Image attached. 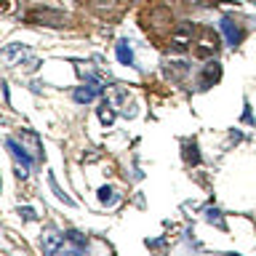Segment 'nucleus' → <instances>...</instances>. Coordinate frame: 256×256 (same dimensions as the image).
Returning <instances> with one entry per match:
<instances>
[{"instance_id": "17", "label": "nucleus", "mask_w": 256, "mask_h": 256, "mask_svg": "<svg viewBox=\"0 0 256 256\" xmlns=\"http://www.w3.org/2000/svg\"><path fill=\"white\" fill-rule=\"evenodd\" d=\"M21 214H24V219H35V214H32V208H21Z\"/></svg>"}, {"instance_id": "14", "label": "nucleus", "mask_w": 256, "mask_h": 256, "mask_svg": "<svg viewBox=\"0 0 256 256\" xmlns=\"http://www.w3.org/2000/svg\"><path fill=\"white\" fill-rule=\"evenodd\" d=\"M99 200H102L104 206L115 203V190H112V187H102V190H99Z\"/></svg>"}, {"instance_id": "7", "label": "nucleus", "mask_w": 256, "mask_h": 256, "mask_svg": "<svg viewBox=\"0 0 256 256\" xmlns=\"http://www.w3.org/2000/svg\"><path fill=\"white\" fill-rule=\"evenodd\" d=\"M64 238H67V235H56L53 230H48V232L43 235V251H45V254H56L59 248H61V243H64Z\"/></svg>"}, {"instance_id": "9", "label": "nucleus", "mask_w": 256, "mask_h": 256, "mask_svg": "<svg viewBox=\"0 0 256 256\" xmlns=\"http://www.w3.org/2000/svg\"><path fill=\"white\" fill-rule=\"evenodd\" d=\"M115 53H118V61L126 67H134V51H131L128 40H118V45H115Z\"/></svg>"}, {"instance_id": "1", "label": "nucleus", "mask_w": 256, "mask_h": 256, "mask_svg": "<svg viewBox=\"0 0 256 256\" xmlns=\"http://www.w3.org/2000/svg\"><path fill=\"white\" fill-rule=\"evenodd\" d=\"M27 21H32V24H45V27H61L67 21L64 13L59 11H48V8H35L27 13Z\"/></svg>"}, {"instance_id": "13", "label": "nucleus", "mask_w": 256, "mask_h": 256, "mask_svg": "<svg viewBox=\"0 0 256 256\" xmlns=\"http://www.w3.org/2000/svg\"><path fill=\"white\" fill-rule=\"evenodd\" d=\"M67 240H69V243H75L77 251H85V248H88V243H85V238L80 235V232H75V230H69V232H67Z\"/></svg>"}, {"instance_id": "2", "label": "nucleus", "mask_w": 256, "mask_h": 256, "mask_svg": "<svg viewBox=\"0 0 256 256\" xmlns=\"http://www.w3.org/2000/svg\"><path fill=\"white\" fill-rule=\"evenodd\" d=\"M216 48H219V37H216L214 32H203L200 35V40L195 43V56L198 59H211Z\"/></svg>"}, {"instance_id": "3", "label": "nucleus", "mask_w": 256, "mask_h": 256, "mask_svg": "<svg viewBox=\"0 0 256 256\" xmlns=\"http://www.w3.org/2000/svg\"><path fill=\"white\" fill-rule=\"evenodd\" d=\"M192 43V27L190 24H182L171 32V48L174 51H187Z\"/></svg>"}, {"instance_id": "10", "label": "nucleus", "mask_w": 256, "mask_h": 256, "mask_svg": "<svg viewBox=\"0 0 256 256\" xmlns=\"http://www.w3.org/2000/svg\"><path fill=\"white\" fill-rule=\"evenodd\" d=\"M96 112H99V120H102V126L110 128L112 123H115V107H112L110 102H102V104L96 107Z\"/></svg>"}, {"instance_id": "11", "label": "nucleus", "mask_w": 256, "mask_h": 256, "mask_svg": "<svg viewBox=\"0 0 256 256\" xmlns=\"http://www.w3.org/2000/svg\"><path fill=\"white\" fill-rule=\"evenodd\" d=\"M27 53V48L21 43H16V45H8V48H3V59H5V64H13V59L16 56H24Z\"/></svg>"}, {"instance_id": "12", "label": "nucleus", "mask_w": 256, "mask_h": 256, "mask_svg": "<svg viewBox=\"0 0 256 256\" xmlns=\"http://www.w3.org/2000/svg\"><path fill=\"white\" fill-rule=\"evenodd\" d=\"M48 184H51V190H53V195H56L59 200H64V203H67V206H75V200H72V198H69V195H67V192H64V190H61V187H59V184H56V179H53V176H48Z\"/></svg>"}, {"instance_id": "4", "label": "nucleus", "mask_w": 256, "mask_h": 256, "mask_svg": "<svg viewBox=\"0 0 256 256\" xmlns=\"http://www.w3.org/2000/svg\"><path fill=\"white\" fill-rule=\"evenodd\" d=\"M102 91V85H99V80H94V77H88V85H80V88L75 91V102L77 104H88L94 102V96Z\"/></svg>"}, {"instance_id": "6", "label": "nucleus", "mask_w": 256, "mask_h": 256, "mask_svg": "<svg viewBox=\"0 0 256 256\" xmlns=\"http://www.w3.org/2000/svg\"><path fill=\"white\" fill-rule=\"evenodd\" d=\"M222 32H224V37H227V43L232 45V48H235V45L240 43V37H243L240 27H238L232 19H222Z\"/></svg>"}, {"instance_id": "16", "label": "nucleus", "mask_w": 256, "mask_h": 256, "mask_svg": "<svg viewBox=\"0 0 256 256\" xmlns=\"http://www.w3.org/2000/svg\"><path fill=\"white\" fill-rule=\"evenodd\" d=\"M208 222H214V224H219V227H222V214H219V208H208Z\"/></svg>"}, {"instance_id": "15", "label": "nucleus", "mask_w": 256, "mask_h": 256, "mask_svg": "<svg viewBox=\"0 0 256 256\" xmlns=\"http://www.w3.org/2000/svg\"><path fill=\"white\" fill-rule=\"evenodd\" d=\"M184 158H187V163H200V152H198V144H195V142L187 144V152H184Z\"/></svg>"}, {"instance_id": "5", "label": "nucleus", "mask_w": 256, "mask_h": 256, "mask_svg": "<svg viewBox=\"0 0 256 256\" xmlns=\"http://www.w3.org/2000/svg\"><path fill=\"white\" fill-rule=\"evenodd\" d=\"M222 77V64L219 61H211V64H206L203 69V77H200V88H211V85Z\"/></svg>"}, {"instance_id": "8", "label": "nucleus", "mask_w": 256, "mask_h": 256, "mask_svg": "<svg viewBox=\"0 0 256 256\" xmlns=\"http://www.w3.org/2000/svg\"><path fill=\"white\" fill-rule=\"evenodd\" d=\"M5 147H8V150H11V155H13V158H16V160H21V166H24V168H29V166H32V155H27L24 152V147H19L16 142H13V139H5Z\"/></svg>"}]
</instances>
